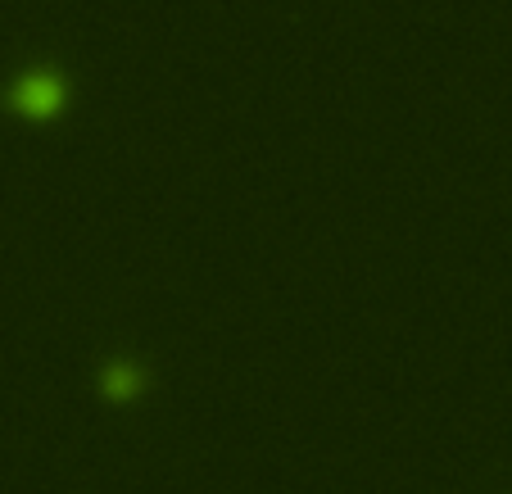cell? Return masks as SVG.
I'll list each match as a JSON object with an SVG mask.
<instances>
[{
    "instance_id": "cell-1",
    "label": "cell",
    "mask_w": 512,
    "mask_h": 494,
    "mask_svg": "<svg viewBox=\"0 0 512 494\" xmlns=\"http://www.w3.org/2000/svg\"><path fill=\"white\" fill-rule=\"evenodd\" d=\"M10 105L23 109V114H55L64 105V78H59L55 68H32L23 73L19 82L10 87Z\"/></svg>"
}]
</instances>
